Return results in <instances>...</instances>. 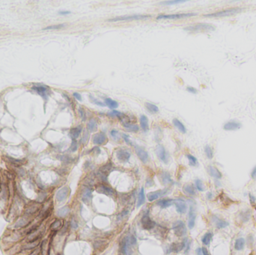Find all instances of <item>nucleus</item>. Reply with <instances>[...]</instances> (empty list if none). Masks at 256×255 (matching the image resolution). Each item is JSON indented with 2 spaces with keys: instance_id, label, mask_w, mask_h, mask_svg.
I'll return each mask as SVG.
<instances>
[{
  "instance_id": "f257e3e1",
  "label": "nucleus",
  "mask_w": 256,
  "mask_h": 255,
  "mask_svg": "<svg viewBox=\"0 0 256 255\" xmlns=\"http://www.w3.org/2000/svg\"><path fill=\"white\" fill-rule=\"evenodd\" d=\"M184 30L190 32H207L214 31L215 27L212 26L211 24L200 22V23H196L190 26H188V27L185 28Z\"/></svg>"
},
{
  "instance_id": "f03ea898",
  "label": "nucleus",
  "mask_w": 256,
  "mask_h": 255,
  "mask_svg": "<svg viewBox=\"0 0 256 255\" xmlns=\"http://www.w3.org/2000/svg\"><path fill=\"white\" fill-rule=\"evenodd\" d=\"M242 8H229V9L223 10V11H219L214 12V13L208 14H205L204 17H229L234 15L237 13H240L242 11Z\"/></svg>"
},
{
  "instance_id": "7ed1b4c3",
  "label": "nucleus",
  "mask_w": 256,
  "mask_h": 255,
  "mask_svg": "<svg viewBox=\"0 0 256 255\" xmlns=\"http://www.w3.org/2000/svg\"><path fill=\"white\" fill-rule=\"evenodd\" d=\"M252 217V211L251 209L247 208V209H243L239 211L236 215V222L240 225H243V224L247 223L249 222Z\"/></svg>"
},
{
  "instance_id": "20e7f679",
  "label": "nucleus",
  "mask_w": 256,
  "mask_h": 255,
  "mask_svg": "<svg viewBox=\"0 0 256 255\" xmlns=\"http://www.w3.org/2000/svg\"><path fill=\"white\" fill-rule=\"evenodd\" d=\"M151 15H129V16H119L116 17L108 20L107 22H121V21H132L139 20H145L150 18Z\"/></svg>"
},
{
  "instance_id": "39448f33",
  "label": "nucleus",
  "mask_w": 256,
  "mask_h": 255,
  "mask_svg": "<svg viewBox=\"0 0 256 255\" xmlns=\"http://www.w3.org/2000/svg\"><path fill=\"white\" fill-rule=\"evenodd\" d=\"M172 229L174 230V234L177 236H179V237L185 236L187 234V227H186L184 222L181 220L176 221L173 224Z\"/></svg>"
},
{
  "instance_id": "423d86ee",
  "label": "nucleus",
  "mask_w": 256,
  "mask_h": 255,
  "mask_svg": "<svg viewBox=\"0 0 256 255\" xmlns=\"http://www.w3.org/2000/svg\"><path fill=\"white\" fill-rule=\"evenodd\" d=\"M133 245L131 244L130 239V236H126L122 239L121 242L120 251L122 255H131L132 249L131 247Z\"/></svg>"
},
{
  "instance_id": "0eeeda50",
  "label": "nucleus",
  "mask_w": 256,
  "mask_h": 255,
  "mask_svg": "<svg viewBox=\"0 0 256 255\" xmlns=\"http://www.w3.org/2000/svg\"><path fill=\"white\" fill-rule=\"evenodd\" d=\"M195 13H186V14H160L157 17V20H177L183 19V18L195 16Z\"/></svg>"
},
{
  "instance_id": "6e6552de",
  "label": "nucleus",
  "mask_w": 256,
  "mask_h": 255,
  "mask_svg": "<svg viewBox=\"0 0 256 255\" xmlns=\"http://www.w3.org/2000/svg\"><path fill=\"white\" fill-rule=\"evenodd\" d=\"M210 220H211L212 224L214 225L215 228L218 230L224 229V228H227L229 225V222L223 219V218H220L216 215H212L210 217Z\"/></svg>"
},
{
  "instance_id": "1a4fd4ad",
  "label": "nucleus",
  "mask_w": 256,
  "mask_h": 255,
  "mask_svg": "<svg viewBox=\"0 0 256 255\" xmlns=\"http://www.w3.org/2000/svg\"><path fill=\"white\" fill-rule=\"evenodd\" d=\"M188 239H185L183 242H174V243H171L170 245V246L168 247V251L167 253H171V252H174V253H178V252L181 251L183 249H184L186 248V246L187 244Z\"/></svg>"
},
{
  "instance_id": "9d476101",
  "label": "nucleus",
  "mask_w": 256,
  "mask_h": 255,
  "mask_svg": "<svg viewBox=\"0 0 256 255\" xmlns=\"http://www.w3.org/2000/svg\"><path fill=\"white\" fill-rule=\"evenodd\" d=\"M155 151L157 156H158V158L161 160L162 162H163V163H166V164L168 163V154H167L165 148H164V147L163 146V145H160V144L157 145V147H156Z\"/></svg>"
},
{
  "instance_id": "9b49d317",
  "label": "nucleus",
  "mask_w": 256,
  "mask_h": 255,
  "mask_svg": "<svg viewBox=\"0 0 256 255\" xmlns=\"http://www.w3.org/2000/svg\"><path fill=\"white\" fill-rule=\"evenodd\" d=\"M141 224L142 228L147 230L153 229L155 226V222L150 218L148 215H144L142 217Z\"/></svg>"
},
{
  "instance_id": "f8f14e48",
  "label": "nucleus",
  "mask_w": 256,
  "mask_h": 255,
  "mask_svg": "<svg viewBox=\"0 0 256 255\" xmlns=\"http://www.w3.org/2000/svg\"><path fill=\"white\" fill-rule=\"evenodd\" d=\"M130 156H131V154H130V152L127 150H124V149H120L116 152L117 159L119 161L124 163H126L129 161Z\"/></svg>"
},
{
  "instance_id": "ddd939ff",
  "label": "nucleus",
  "mask_w": 256,
  "mask_h": 255,
  "mask_svg": "<svg viewBox=\"0 0 256 255\" xmlns=\"http://www.w3.org/2000/svg\"><path fill=\"white\" fill-rule=\"evenodd\" d=\"M207 171L210 177H213L216 180H220L223 177V174L219 169L213 165H208L207 167Z\"/></svg>"
},
{
  "instance_id": "4468645a",
  "label": "nucleus",
  "mask_w": 256,
  "mask_h": 255,
  "mask_svg": "<svg viewBox=\"0 0 256 255\" xmlns=\"http://www.w3.org/2000/svg\"><path fill=\"white\" fill-rule=\"evenodd\" d=\"M135 150H136V153L138 157L143 163H146L148 161V153L144 148L139 147V146H135Z\"/></svg>"
},
{
  "instance_id": "2eb2a0df",
  "label": "nucleus",
  "mask_w": 256,
  "mask_h": 255,
  "mask_svg": "<svg viewBox=\"0 0 256 255\" xmlns=\"http://www.w3.org/2000/svg\"><path fill=\"white\" fill-rule=\"evenodd\" d=\"M195 218H196V212H195V208L190 206L188 214V227L189 229H192L195 226Z\"/></svg>"
},
{
  "instance_id": "dca6fc26",
  "label": "nucleus",
  "mask_w": 256,
  "mask_h": 255,
  "mask_svg": "<svg viewBox=\"0 0 256 255\" xmlns=\"http://www.w3.org/2000/svg\"><path fill=\"white\" fill-rule=\"evenodd\" d=\"M106 140H107V138H106V134L103 132H98L97 134L94 135L92 138L93 143L97 145L103 144L106 142Z\"/></svg>"
},
{
  "instance_id": "f3484780",
  "label": "nucleus",
  "mask_w": 256,
  "mask_h": 255,
  "mask_svg": "<svg viewBox=\"0 0 256 255\" xmlns=\"http://www.w3.org/2000/svg\"><path fill=\"white\" fill-rule=\"evenodd\" d=\"M242 127V124L240 122L235 121H230L226 123L223 126V129L226 131H233L237 130Z\"/></svg>"
},
{
  "instance_id": "a211bd4d",
  "label": "nucleus",
  "mask_w": 256,
  "mask_h": 255,
  "mask_svg": "<svg viewBox=\"0 0 256 255\" xmlns=\"http://www.w3.org/2000/svg\"><path fill=\"white\" fill-rule=\"evenodd\" d=\"M69 192H70V189H69L68 187L64 186L63 188H61V189H59L56 193V199L58 201H63L64 200H65L67 198L69 195Z\"/></svg>"
},
{
  "instance_id": "6ab92c4d",
  "label": "nucleus",
  "mask_w": 256,
  "mask_h": 255,
  "mask_svg": "<svg viewBox=\"0 0 256 255\" xmlns=\"http://www.w3.org/2000/svg\"><path fill=\"white\" fill-rule=\"evenodd\" d=\"M175 203V207L178 212L181 214H184L187 211V205L186 204L185 201L182 199H177L174 201Z\"/></svg>"
},
{
  "instance_id": "aec40b11",
  "label": "nucleus",
  "mask_w": 256,
  "mask_h": 255,
  "mask_svg": "<svg viewBox=\"0 0 256 255\" xmlns=\"http://www.w3.org/2000/svg\"><path fill=\"white\" fill-rule=\"evenodd\" d=\"M167 191H168V190L165 189V190H158V191H152V192H150L148 194L147 198L149 201H155V200L158 199L159 198H160V197L163 196V195H165L166 193L167 192Z\"/></svg>"
},
{
  "instance_id": "412c9836",
  "label": "nucleus",
  "mask_w": 256,
  "mask_h": 255,
  "mask_svg": "<svg viewBox=\"0 0 256 255\" xmlns=\"http://www.w3.org/2000/svg\"><path fill=\"white\" fill-rule=\"evenodd\" d=\"M195 187L192 184H185L183 187V191L187 195L189 196H193L196 195V189Z\"/></svg>"
},
{
  "instance_id": "4be33fe9",
  "label": "nucleus",
  "mask_w": 256,
  "mask_h": 255,
  "mask_svg": "<svg viewBox=\"0 0 256 255\" xmlns=\"http://www.w3.org/2000/svg\"><path fill=\"white\" fill-rule=\"evenodd\" d=\"M98 192L101 193V194H105L106 195H114V190L112 189L111 187L105 186L103 184H101L99 185L98 188Z\"/></svg>"
},
{
  "instance_id": "5701e85b",
  "label": "nucleus",
  "mask_w": 256,
  "mask_h": 255,
  "mask_svg": "<svg viewBox=\"0 0 256 255\" xmlns=\"http://www.w3.org/2000/svg\"><path fill=\"white\" fill-rule=\"evenodd\" d=\"M246 245V239L243 237L237 238L234 242V248L237 251H240L244 249Z\"/></svg>"
},
{
  "instance_id": "b1692460",
  "label": "nucleus",
  "mask_w": 256,
  "mask_h": 255,
  "mask_svg": "<svg viewBox=\"0 0 256 255\" xmlns=\"http://www.w3.org/2000/svg\"><path fill=\"white\" fill-rule=\"evenodd\" d=\"M111 169H112V165H111V163H108V164L103 165V167H101L99 170L100 176L104 180V178H106L108 176V174L110 172Z\"/></svg>"
},
{
  "instance_id": "393cba45",
  "label": "nucleus",
  "mask_w": 256,
  "mask_h": 255,
  "mask_svg": "<svg viewBox=\"0 0 256 255\" xmlns=\"http://www.w3.org/2000/svg\"><path fill=\"white\" fill-rule=\"evenodd\" d=\"M32 90L35 91L38 94H40V96H42L43 98H44L45 96L46 95V92H47V87L43 86V85H34L32 86Z\"/></svg>"
},
{
  "instance_id": "a878e982",
  "label": "nucleus",
  "mask_w": 256,
  "mask_h": 255,
  "mask_svg": "<svg viewBox=\"0 0 256 255\" xmlns=\"http://www.w3.org/2000/svg\"><path fill=\"white\" fill-rule=\"evenodd\" d=\"M82 132V126H78L77 127L72 128L70 131V136L72 138L73 140H76L80 136V133Z\"/></svg>"
},
{
  "instance_id": "bb28decb",
  "label": "nucleus",
  "mask_w": 256,
  "mask_h": 255,
  "mask_svg": "<svg viewBox=\"0 0 256 255\" xmlns=\"http://www.w3.org/2000/svg\"><path fill=\"white\" fill-rule=\"evenodd\" d=\"M213 234L212 232H207L202 238V242L203 243V245L205 246H208L210 244V242L212 241L213 239Z\"/></svg>"
},
{
  "instance_id": "cd10ccee",
  "label": "nucleus",
  "mask_w": 256,
  "mask_h": 255,
  "mask_svg": "<svg viewBox=\"0 0 256 255\" xmlns=\"http://www.w3.org/2000/svg\"><path fill=\"white\" fill-rule=\"evenodd\" d=\"M174 201L173 199H162L157 202V205L161 208H167L173 204Z\"/></svg>"
},
{
  "instance_id": "c85d7f7f",
  "label": "nucleus",
  "mask_w": 256,
  "mask_h": 255,
  "mask_svg": "<svg viewBox=\"0 0 256 255\" xmlns=\"http://www.w3.org/2000/svg\"><path fill=\"white\" fill-rule=\"evenodd\" d=\"M172 122L174 126H175L180 132H182V133H186V132H187V129H186L185 126L181 123L179 120L177 119V118H174V119H173Z\"/></svg>"
},
{
  "instance_id": "c756f323",
  "label": "nucleus",
  "mask_w": 256,
  "mask_h": 255,
  "mask_svg": "<svg viewBox=\"0 0 256 255\" xmlns=\"http://www.w3.org/2000/svg\"><path fill=\"white\" fill-rule=\"evenodd\" d=\"M140 126H141L142 129L147 132L149 129V124H148V119L145 115H142L140 117Z\"/></svg>"
},
{
  "instance_id": "7c9ffc66",
  "label": "nucleus",
  "mask_w": 256,
  "mask_h": 255,
  "mask_svg": "<svg viewBox=\"0 0 256 255\" xmlns=\"http://www.w3.org/2000/svg\"><path fill=\"white\" fill-rule=\"evenodd\" d=\"M87 129H88L89 132H95L98 129V123H97L96 120L94 118H91L89 121H88V124H87Z\"/></svg>"
},
{
  "instance_id": "2f4dec72",
  "label": "nucleus",
  "mask_w": 256,
  "mask_h": 255,
  "mask_svg": "<svg viewBox=\"0 0 256 255\" xmlns=\"http://www.w3.org/2000/svg\"><path fill=\"white\" fill-rule=\"evenodd\" d=\"M123 126L125 129H127L129 132H136L139 131V127L138 125L133 124L131 123H127V124H123Z\"/></svg>"
},
{
  "instance_id": "473e14b6",
  "label": "nucleus",
  "mask_w": 256,
  "mask_h": 255,
  "mask_svg": "<svg viewBox=\"0 0 256 255\" xmlns=\"http://www.w3.org/2000/svg\"><path fill=\"white\" fill-rule=\"evenodd\" d=\"M160 180H161L162 183L165 185L166 184H169L171 183V177H170V174L168 172H163L160 174Z\"/></svg>"
},
{
  "instance_id": "72a5a7b5",
  "label": "nucleus",
  "mask_w": 256,
  "mask_h": 255,
  "mask_svg": "<svg viewBox=\"0 0 256 255\" xmlns=\"http://www.w3.org/2000/svg\"><path fill=\"white\" fill-rule=\"evenodd\" d=\"M145 201V191L144 188H142L139 194V198H138L137 201V207H141Z\"/></svg>"
},
{
  "instance_id": "f704fd0d",
  "label": "nucleus",
  "mask_w": 256,
  "mask_h": 255,
  "mask_svg": "<svg viewBox=\"0 0 256 255\" xmlns=\"http://www.w3.org/2000/svg\"><path fill=\"white\" fill-rule=\"evenodd\" d=\"M104 101H105L106 105H108V107L111 108V109H115V108H118V106H119V103L116 102L115 100H113L111 98H106L104 100Z\"/></svg>"
},
{
  "instance_id": "c9c22d12",
  "label": "nucleus",
  "mask_w": 256,
  "mask_h": 255,
  "mask_svg": "<svg viewBox=\"0 0 256 255\" xmlns=\"http://www.w3.org/2000/svg\"><path fill=\"white\" fill-rule=\"evenodd\" d=\"M145 108H147L148 111L150 112V113L156 114L159 112V108L156 105L150 103H145Z\"/></svg>"
},
{
  "instance_id": "e433bc0d",
  "label": "nucleus",
  "mask_w": 256,
  "mask_h": 255,
  "mask_svg": "<svg viewBox=\"0 0 256 255\" xmlns=\"http://www.w3.org/2000/svg\"><path fill=\"white\" fill-rule=\"evenodd\" d=\"M187 2V0H170V1H163V2H160V5H176V4L183 3V2Z\"/></svg>"
},
{
  "instance_id": "4c0bfd02",
  "label": "nucleus",
  "mask_w": 256,
  "mask_h": 255,
  "mask_svg": "<svg viewBox=\"0 0 256 255\" xmlns=\"http://www.w3.org/2000/svg\"><path fill=\"white\" fill-rule=\"evenodd\" d=\"M205 153L206 154L207 157L209 159V160H211L213 157V149L210 147V146L209 145H206L205 147Z\"/></svg>"
},
{
  "instance_id": "58836bf2",
  "label": "nucleus",
  "mask_w": 256,
  "mask_h": 255,
  "mask_svg": "<svg viewBox=\"0 0 256 255\" xmlns=\"http://www.w3.org/2000/svg\"><path fill=\"white\" fill-rule=\"evenodd\" d=\"M69 211H70V209H69L68 207H64L62 208H60V209L58 210L57 215L59 217H64L69 213Z\"/></svg>"
},
{
  "instance_id": "ea45409f",
  "label": "nucleus",
  "mask_w": 256,
  "mask_h": 255,
  "mask_svg": "<svg viewBox=\"0 0 256 255\" xmlns=\"http://www.w3.org/2000/svg\"><path fill=\"white\" fill-rule=\"evenodd\" d=\"M195 188L199 190V191H205V185H204L203 182H202V180H199V179H197V180H195Z\"/></svg>"
},
{
  "instance_id": "a19ab883",
  "label": "nucleus",
  "mask_w": 256,
  "mask_h": 255,
  "mask_svg": "<svg viewBox=\"0 0 256 255\" xmlns=\"http://www.w3.org/2000/svg\"><path fill=\"white\" fill-rule=\"evenodd\" d=\"M187 157L188 160H189V165L195 166L198 164V160H197V159L194 156H192V155L191 154H187Z\"/></svg>"
},
{
  "instance_id": "79ce46f5",
  "label": "nucleus",
  "mask_w": 256,
  "mask_h": 255,
  "mask_svg": "<svg viewBox=\"0 0 256 255\" xmlns=\"http://www.w3.org/2000/svg\"><path fill=\"white\" fill-rule=\"evenodd\" d=\"M38 245V243L37 242H29V243H28V244L25 245V246H23V249H24V250H31V249H33L35 247H37Z\"/></svg>"
},
{
  "instance_id": "37998d69",
  "label": "nucleus",
  "mask_w": 256,
  "mask_h": 255,
  "mask_svg": "<svg viewBox=\"0 0 256 255\" xmlns=\"http://www.w3.org/2000/svg\"><path fill=\"white\" fill-rule=\"evenodd\" d=\"M65 24H58V25H54V26H47L46 28H43V30H53V29H59L61 28L64 27Z\"/></svg>"
},
{
  "instance_id": "c03bdc74",
  "label": "nucleus",
  "mask_w": 256,
  "mask_h": 255,
  "mask_svg": "<svg viewBox=\"0 0 256 255\" xmlns=\"http://www.w3.org/2000/svg\"><path fill=\"white\" fill-rule=\"evenodd\" d=\"M61 227V221L56 220L53 224H52V225L50 226V228H51V230H56L59 229Z\"/></svg>"
},
{
  "instance_id": "a18cd8bd",
  "label": "nucleus",
  "mask_w": 256,
  "mask_h": 255,
  "mask_svg": "<svg viewBox=\"0 0 256 255\" xmlns=\"http://www.w3.org/2000/svg\"><path fill=\"white\" fill-rule=\"evenodd\" d=\"M249 202L250 204L252 205V207L256 210V198L252 194L249 193Z\"/></svg>"
},
{
  "instance_id": "49530a36",
  "label": "nucleus",
  "mask_w": 256,
  "mask_h": 255,
  "mask_svg": "<svg viewBox=\"0 0 256 255\" xmlns=\"http://www.w3.org/2000/svg\"><path fill=\"white\" fill-rule=\"evenodd\" d=\"M91 198V191L89 189H86V191L83 194V197H82V200L86 203V201H90Z\"/></svg>"
},
{
  "instance_id": "de8ad7c7",
  "label": "nucleus",
  "mask_w": 256,
  "mask_h": 255,
  "mask_svg": "<svg viewBox=\"0 0 256 255\" xmlns=\"http://www.w3.org/2000/svg\"><path fill=\"white\" fill-rule=\"evenodd\" d=\"M89 98H90V99H91V101L93 103L96 104V105H100V106H104V105H105V104H104L103 103L101 102V101H99L98 100L95 99V98H94V97H92L91 95L89 96Z\"/></svg>"
},
{
  "instance_id": "09e8293b",
  "label": "nucleus",
  "mask_w": 256,
  "mask_h": 255,
  "mask_svg": "<svg viewBox=\"0 0 256 255\" xmlns=\"http://www.w3.org/2000/svg\"><path fill=\"white\" fill-rule=\"evenodd\" d=\"M79 112H80L81 119H82L83 121H85V119H86V115H85V110H84L82 108H79Z\"/></svg>"
},
{
  "instance_id": "8fccbe9b",
  "label": "nucleus",
  "mask_w": 256,
  "mask_h": 255,
  "mask_svg": "<svg viewBox=\"0 0 256 255\" xmlns=\"http://www.w3.org/2000/svg\"><path fill=\"white\" fill-rule=\"evenodd\" d=\"M77 147H78V146H77V141L73 140L72 143H71V147H70V150H71V151L72 152H75L76 150H77Z\"/></svg>"
},
{
  "instance_id": "3c124183",
  "label": "nucleus",
  "mask_w": 256,
  "mask_h": 255,
  "mask_svg": "<svg viewBox=\"0 0 256 255\" xmlns=\"http://www.w3.org/2000/svg\"><path fill=\"white\" fill-rule=\"evenodd\" d=\"M8 159H9V160L11 161V163H13V164H14V165H21L22 163H23V162H22V160H16V159H14V158L8 157Z\"/></svg>"
},
{
  "instance_id": "603ef678",
  "label": "nucleus",
  "mask_w": 256,
  "mask_h": 255,
  "mask_svg": "<svg viewBox=\"0 0 256 255\" xmlns=\"http://www.w3.org/2000/svg\"><path fill=\"white\" fill-rule=\"evenodd\" d=\"M26 225H27V222H26L25 219H20V220L17 223L16 226L15 227H16V228H21V227H23Z\"/></svg>"
},
{
  "instance_id": "864d4df0",
  "label": "nucleus",
  "mask_w": 256,
  "mask_h": 255,
  "mask_svg": "<svg viewBox=\"0 0 256 255\" xmlns=\"http://www.w3.org/2000/svg\"><path fill=\"white\" fill-rule=\"evenodd\" d=\"M250 177H251L252 180H256V165L252 170L251 173H250Z\"/></svg>"
},
{
  "instance_id": "5fc2aeb1",
  "label": "nucleus",
  "mask_w": 256,
  "mask_h": 255,
  "mask_svg": "<svg viewBox=\"0 0 256 255\" xmlns=\"http://www.w3.org/2000/svg\"><path fill=\"white\" fill-rule=\"evenodd\" d=\"M110 134H111V136H112L115 139H119V132H118L117 130H115V129H112V130L110 132Z\"/></svg>"
},
{
  "instance_id": "6e6d98bb",
  "label": "nucleus",
  "mask_w": 256,
  "mask_h": 255,
  "mask_svg": "<svg viewBox=\"0 0 256 255\" xmlns=\"http://www.w3.org/2000/svg\"><path fill=\"white\" fill-rule=\"evenodd\" d=\"M253 242H254V239H253V236H252V235H249V236H248L247 239H246V243H247V245L250 246V243H251V245H252Z\"/></svg>"
},
{
  "instance_id": "4d7b16f0",
  "label": "nucleus",
  "mask_w": 256,
  "mask_h": 255,
  "mask_svg": "<svg viewBox=\"0 0 256 255\" xmlns=\"http://www.w3.org/2000/svg\"><path fill=\"white\" fill-rule=\"evenodd\" d=\"M122 137H123L124 140L125 141V142H126L127 144H130V145H132L131 141L130 140V139H129L128 136H127L126 134H123L122 135Z\"/></svg>"
},
{
  "instance_id": "13d9d810",
  "label": "nucleus",
  "mask_w": 256,
  "mask_h": 255,
  "mask_svg": "<svg viewBox=\"0 0 256 255\" xmlns=\"http://www.w3.org/2000/svg\"><path fill=\"white\" fill-rule=\"evenodd\" d=\"M187 91H189V93H192V94H196V93L198 92L197 89H195V88H193V87H190V86L187 88Z\"/></svg>"
},
{
  "instance_id": "bf43d9fd",
  "label": "nucleus",
  "mask_w": 256,
  "mask_h": 255,
  "mask_svg": "<svg viewBox=\"0 0 256 255\" xmlns=\"http://www.w3.org/2000/svg\"><path fill=\"white\" fill-rule=\"evenodd\" d=\"M73 95H74V97L77 100H79V101L82 100V97H81L80 94H79V93L74 92V94H73Z\"/></svg>"
},
{
  "instance_id": "052dcab7",
  "label": "nucleus",
  "mask_w": 256,
  "mask_h": 255,
  "mask_svg": "<svg viewBox=\"0 0 256 255\" xmlns=\"http://www.w3.org/2000/svg\"><path fill=\"white\" fill-rule=\"evenodd\" d=\"M202 254L203 255H210L206 247H202Z\"/></svg>"
},
{
  "instance_id": "680f3d73",
  "label": "nucleus",
  "mask_w": 256,
  "mask_h": 255,
  "mask_svg": "<svg viewBox=\"0 0 256 255\" xmlns=\"http://www.w3.org/2000/svg\"><path fill=\"white\" fill-rule=\"evenodd\" d=\"M206 197L208 200H211V199H213V194L212 192H208L207 193Z\"/></svg>"
},
{
  "instance_id": "e2e57ef3",
  "label": "nucleus",
  "mask_w": 256,
  "mask_h": 255,
  "mask_svg": "<svg viewBox=\"0 0 256 255\" xmlns=\"http://www.w3.org/2000/svg\"><path fill=\"white\" fill-rule=\"evenodd\" d=\"M59 14H61V15H67V14H71V11H59Z\"/></svg>"
},
{
  "instance_id": "0e129e2a",
  "label": "nucleus",
  "mask_w": 256,
  "mask_h": 255,
  "mask_svg": "<svg viewBox=\"0 0 256 255\" xmlns=\"http://www.w3.org/2000/svg\"><path fill=\"white\" fill-rule=\"evenodd\" d=\"M196 254H197V255H203L202 254V248H199L196 249Z\"/></svg>"
},
{
  "instance_id": "69168bd1",
  "label": "nucleus",
  "mask_w": 256,
  "mask_h": 255,
  "mask_svg": "<svg viewBox=\"0 0 256 255\" xmlns=\"http://www.w3.org/2000/svg\"><path fill=\"white\" fill-rule=\"evenodd\" d=\"M71 227H72V228H74V229H76V228H77L78 225H77V224L75 222L72 221V222H71Z\"/></svg>"
},
{
  "instance_id": "338daca9",
  "label": "nucleus",
  "mask_w": 256,
  "mask_h": 255,
  "mask_svg": "<svg viewBox=\"0 0 256 255\" xmlns=\"http://www.w3.org/2000/svg\"><path fill=\"white\" fill-rule=\"evenodd\" d=\"M29 255H38V253H36L35 251H33L32 253H31Z\"/></svg>"
}]
</instances>
